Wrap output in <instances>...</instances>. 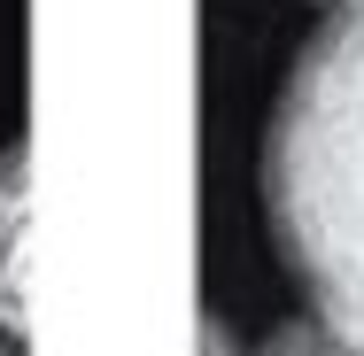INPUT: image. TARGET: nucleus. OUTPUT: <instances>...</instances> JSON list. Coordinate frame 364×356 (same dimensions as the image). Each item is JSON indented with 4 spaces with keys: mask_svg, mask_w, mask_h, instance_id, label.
I'll list each match as a JSON object with an SVG mask.
<instances>
[{
    "mask_svg": "<svg viewBox=\"0 0 364 356\" xmlns=\"http://www.w3.org/2000/svg\"><path fill=\"white\" fill-rule=\"evenodd\" d=\"M264 217L310 310L364 349V0L294 55L264 132Z\"/></svg>",
    "mask_w": 364,
    "mask_h": 356,
    "instance_id": "f257e3e1",
    "label": "nucleus"
},
{
    "mask_svg": "<svg viewBox=\"0 0 364 356\" xmlns=\"http://www.w3.org/2000/svg\"><path fill=\"white\" fill-rule=\"evenodd\" d=\"M256 356H364L357 341H341L326 318H287L272 341H256Z\"/></svg>",
    "mask_w": 364,
    "mask_h": 356,
    "instance_id": "7ed1b4c3",
    "label": "nucleus"
},
{
    "mask_svg": "<svg viewBox=\"0 0 364 356\" xmlns=\"http://www.w3.org/2000/svg\"><path fill=\"white\" fill-rule=\"evenodd\" d=\"M16 264H23V155H8V171H0V341L23 333Z\"/></svg>",
    "mask_w": 364,
    "mask_h": 356,
    "instance_id": "f03ea898",
    "label": "nucleus"
},
{
    "mask_svg": "<svg viewBox=\"0 0 364 356\" xmlns=\"http://www.w3.org/2000/svg\"><path fill=\"white\" fill-rule=\"evenodd\" d=\"M0 356H16V349H8V341H0Z\"/></svg>",
    "mask_w": 364,
    "mask_h": 356,
    "instance_id": "20e7f679",
    "label": "nucleus"
}]
</instances>
